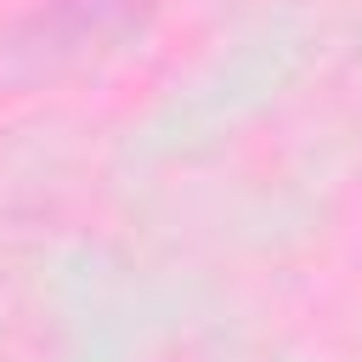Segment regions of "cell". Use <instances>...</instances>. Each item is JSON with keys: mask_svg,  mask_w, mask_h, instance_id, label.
Masks as SVG:
<instances>
[{"mask_svg": "<svg viewBox=\"0 0 362 362\" xmlns=\"http://www.w3.org/2000/svg\"><path fill=\"white\" fill-rule=\"evenodd\" d=\"M158 0H57L51 17H40L51 51H85L107 34H124L130 23H141Z\"/></svg>", "mask_w": 362, "mask_h": 362, "instance_id": "1", "label": "cell"}]
</instances>
